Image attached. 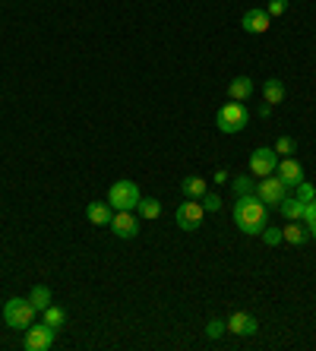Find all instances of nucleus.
Here are the masks:
<instances>
[{"instance_id": "obj_30", "label": "nucleus", "mask_w": 316, "mask_h": 351, "mask_svg": "<svg viewBox=\"0 0 316 351\" xmlns=\"http://www.w3.org/2000/svg\"><path fill=\"white\" fill-rule=\"evenodd\" d=\"M310 237H313V241H316V219L310 221Z\"/></svg>"}, {"instance_id": "obj_3", "label": "nucleus", "mask_w": 316, "mask_h": 351, "mask_svg": "<svg viewBox=\"0 0 316 351\" xmlns=\"http://www.w3.org/2000/svg\"><path fill=\"white\" fill-rule=\"evenodd\" d=\"M139 199H143V193H139V187L133 184V180H114L111 190H108V203H111L114 213H121V209H136Z\"/></svg>"}, {"instance_id": "obj_9", "label": "nucleus", "mask_w": 316, "mask_h": 351, "mask_svg": "<svg viewBox=\"0 0 316 351\" xmlns=\"http://www.w3.org/2000/svg\"><path fill=\"white\" fill-rule=\"evenodd\" d=\"M108 228H111L117 237H123V241H133V237L139 234V219L130 213V209H121V213H114Z\"/></svg>"}, {"instance_id": "obj_10", "label": "nucleus", "mask_w": 316, "mask_h": 351, "mask_svg": "<svg viewBox=\"0 0 316 351\" xmlns=\"http://www.w3.org/2000/svg\"><path fill=\"white\" fill-rule=\"evenodd\" d=\"M241 25H243V32H250V35H266L269 29H272V16L266 13V7H253V10H247L243 13V19H241Z\"/></svg>"}, {"instance_id": "obj_18", "label": "nucleus", "mask_w": 316, "mask_h": 351, "mask_svg": "<svg viewBox=\"0 0 316 351\" xmlns=\"http://www.w3.org/2000/svg\"><path fill=\"white\" fill-rule=\"evenodd\" d=\"M29 301H32L35 311H48L51 304H54V294H51L48 285H32V291H29Z\"/></svg>"}, {"instance_id": "obj_20", "label": "nucleus", "mask_w": 316, "mask_h": 351, "mask_svg": "<svg viewBox=\"0 0 316 351\" xmlns=\"http://www.w3.org/2000/svg\"><path fill=\"white\" fill-rule=\"evenodd\" d=\"M136 213H139V219H158V215H162V203H158V199H152V196H143V199H139V206H136Z\"/></svg>"}, {"instance_id": "obj_12", "label": "nucleus", "mask_w": 316, "mask_h": 351, "mask_svg": "<svg viewBox=\"0 0 316 351\" xmlns=\"http://www.w3.org/2000/svg\"><path fill=\"white\" fill-rule=\"evenodd\" d=\"M228 332L234 335H256L260 332V323H256V317H250V313H231L228 317Z\"/></svg>"}, {"instance_id": "obj_15", "label": "nucleus", "mask_w": 316, "mask_h": 351, "mask_svg": "<svg viewBox=\"0 0 316 351\" xmlns=\"http://www.w3.org/2000/svg\"><path fill=\"white\" fill-rule=\"evenodd\" d=\"M282 237H284V244L304 247L307 244V237H310V228L304 225V221H288V225L282 228Z\"/></svg>"}, {"instance_id": "obj_1", "label": "nucleus", "mask_w": 316, "mask_h": 351, "mask_svg": "<svg viewBox=\"0 0 316 351\" xmlns=\"http://www.w3.org/2000/svg\"><path fill=\"white\" fill-rule=\"evenodd\" d=\"M234 225L243 234H263L269 225V206L256 193H243L234 199Z\"/></svg>"}, {"instance_id": "obj_4", "label": "nucleus", "mask_w": 316, "mask_h": 351, "mask_svg": "<svg viewBox=\"0 0 316 351\" xmlns=\"http://www.w3.org/2000/svg\"><path fill=\"white\" fill-rule=\"evenodd\" d=\"M35 307L29 298H10L7 304H3V319H7V326L13 329H29L35 319Z\"/></svg>"}, {"instance_id": "obj_27", "label": "nucleus", "mask_w": 316, "mask_h": 351, "mask_svg": "<svg viewBox=\"0 0 316 351\" xmlns=\"http://www.w3.org/2000/svg\"><path fill=\"white\" fill-rule=\"evenodd\" d=\"M263 241H266L269 247L282 244V241H284V237H282V228H269V225H266V228H263Z\"/></svg>"}, {"instance_id": "obj_6", "label": "nucleus", "mask_w": 316, "mask_h": 351, "mask_svg": "<svg viewBox=\"0 0 316 351\" xmlns=\"http://www.w3.org/2000/svg\"><path fill=\"white\" fill-rule=\"evenodd\" d=\"M203 219H206L203 203H199V199H186V196H184V203H180L178 213H174V221H178V228L196 231L199 225H203Z\"/></svg>"}, {"instance_id": "obj_16", "label": "nucleus", "mask_w": 316, "mask_h": 351, "mask_svg": "<svg viewBox=\"0 0 316 351\" xmlns=\"http://www.w3.org/2000/svg\"><path fill=\"white\" fill-rule=\"evenodd\" d=\"M263 98H266V105H282L284 101V82L276 80V76H269L266 82H263Z\"/></svg>"}, {"instance_id": "obj_23", "label": "nucleus", "mask_w": 316, "mask_h": 351, "mask_svg": "<svg viewBox=\"0 0 316 351\" xmlns=\"http://www.w3.org/2000/svg\"><path fill=\"white\" fill-rule=\"evenodd\" d=\"M278 152V158H288V156H294V149H297V143H294L291 136H278L276 139V146H272Z\"/></svg>"}, {"instance_id": "obj_28", "label": "nucleus", "mask_w": 316, "mask_h": 351, "mask_svg": "<svg viewBox=\"0 0 316 351\" xmlns=\"http://www.w3.org/2000/svg\"><path fill=\"white\" fill-rule=\"evenodd\" d=\"M284 10H288V0H269L266 3L269 16H284Z\"/></svg>"}, {"instance_id": "obj_5", "label": "nucleus", "mask_w": 316, "mask_h": 351, "mask_svg": "<svg viewBox=\"0 0 316 351\" xmlns=\"http://www.w3.org/2000/svg\"><path fill=\"white\" fill-rule=\"evenodd\" d=\"M57 342V329L48 326V323H32V326L25 329V351H51Z\"/></svg>"}, {"instance_id": "obj_22", "label": "nucleus", "mask_w": 316, "mask_h": 351, "mask_svg": "<svg viewBox=\"0 0 316 351\" xmlns=\"http://www.w3.org/2000/svg\"><path fill=\"white\" fill-rule=\"evenodd\" d=\"M294 190H297V193H294V196H297V199H300V203H304V206H307V203H313V199H316V187H313V184H310L307 178L300 180V184H297V187H294Z\"/></svg>"}, {"instance_id": "obj_14", "label": "nucleus", "mask_w": 316, "mask_h": 351, "mask_svg": "<svg viewBox=\"0 0 316 351\" xmlns=\"http://www.w3.org/2000/svg\"><path fill=\"white\" fill-rule=\"evenodd\" d=\"M253 92H256V86H253L250 76H234V80L228 82V98L231 101H247Z\"/></svg>"}, {"instance_id": "obj_19", "label": "nucleus", "mask_w": 316, "mask_h": 351, "mask_svg": "<svg viewBox=\"0 0 316 351\" xmlns=\"http://www.w3.org/2000/svg\"><path fill=\"white\" fill-rule=\"evenodd\" d=\"M278 213H282L288 221H300V215H304V203H300L297 196H284L282 206H278Z\"/></svg>"}, {"instance_id": "obj_25", "label": "nucleus", "mask_w": 316, "mask_h": 351, "mask_svg": "<svg viewBox=\"0 0 316 351\" xmlns=\"http://www.w3.org/2000/svg\"><path fill=\"white\" fill-rule=\"evenodd\" d=\"M199 203H203L206 213H219V209H221V196H219V193H209V190H206V196L199 199Z\"/></svg>"}, {"instance_id": "obj_8", "label": "nucleus", "mask_w": 316, "mask_h": 351, "mask_svg": "<svg viewBox=\"0 0 316 351\" xmlns=\"http://www.w3.org/2000/svg\"><path fill=\"white\" fill-rule=\"evenodd\" d=\"M276 165H278V152L269 146H260L250 152V174L253 178H269L276 174Z\"/></svg>"}, {"instance_id": "obj_24", "label": "nucleus", "mask_w": 316, "mask_h": 351, "mask_svg": "<svg viewBox=\"0 0 316 351\" xmlns=\"http://www.w3.org/2000/svg\"><path fill=\"white\" fill-rule=\"evenodd\" d=\"M231 187H234V193L237 196H243V193H256V178H234V184H231Z\"/></svg>"}, {"instance_id": "obj_17", "label": "nucleus", "mask_w": 316, "mask_h": 351, "mask_svg": "<svg viewBox=\"0 0 316 351\" xmlns=\"http://www.w3.org/2000/svg\"><path fill=\"white\" fill-rule=\"evenodd\" d=\"M180 190H184L186 199H203L206 196V178H199V174H190V178L180 180Z\"/></svg>"}, {"instance_id": "obj_7", "label": "nucleus", "mask_w": 316, "mask_h": 351, "mask_svg": "<svg viewBox=\"0 0 316 351\" xmlns=\"http://www.w3.org/2000/svg\"><path fill=\"white\" fill-rule=\"evenodd\" d=\"M256 196H260L269 209H278L282 199L288 196V187H284L276 174H269V178H256Z\"/></svg>"}, {"instance_id": "obj_11", "label": "nucleus", "mask_w": 316, "mask_h": 351, "mask_svg": "<svg viewBox=\"0 0 316 351\" xmlns=\"http://www.w3.org/2000/svg\"><path fill=\"white\" fill-rule=\"evenodd\" d=\"M276 178L282 180L284 187H297L300 180H304V165L294 162L291 156H288V158H278V165H276Z\"/></svg>"}, {"instance_id": "obj_29", "label": "nucleus", "mask_w": 316, "mask_h": 351, "mask_svg": "<svg viewBox=\"0 0 316 351\" xmlns=\"http://www.w3.org/2000/svg\"><path fill=\"white\" fill-rule=\"evenodd\" d=\"M228 178H231V174H228L225 168H219V171H215V178H212V180H215V184H225Z\"/></svg>"}, {"instance_id": "obj_21", "label": "nucleus", "mask_w": 316, "mask_h": 351, "mask_svg": "<svg viewBox=\"0 0 316 351\" xmlns=\"http://www.w3.org/2000/svg\"><path fill=\"white\" fill-rule=\"evenodd\" d=\"M41 313H45V323H48V326L64 329V323H66V311H64V307H57V304H51L48 311H41Z\"/></svg>"}, {"instance_id": "obj_13", "label": "nucleus", "mask_w": 316, "mask_h": 351, "mask_svg": "<svg viewBox=\"0 0 316 351\" xmlns=\"http://www.w3.org/2000/svg\"><path fill=\"white\" fill-rule=\"evenodd\" d=\"M86 219L92 221V225H98V228H108L114 219V209L111 203H101V199H95V203L86 206Z\"/></svg>"}, {"instance_id": "obj_26", "label": "nucleus", "mask_w": 316, "mask_h": 351, "mask_svg": "<svg viewBox=\"0 0 316 351\" xmlns=\"http://www.w3.org/2000/svg\"><path fill=\"white\" fill-rule=\"evenodd\" d=\"M225 332H228V323H221V319H209V326H206V335H209V339H221Z\"/></svg>"}, {"instance_id": "obj_2", "label": "nucleus", "mask_w": 316, "mask_h": 351, "mask_svg": "<svg viewBox=\"0 0 316 351\" xmlns=\"http://www.w3.org/2000/svg\"><path fill=\"white\" fill-rule=\"evenodd\" d=\"M247 123H250V111L243 108V101H228V105L219 108V114H215V127L221 133H241L247 130Z\"/></svg>"}]
</instances>
